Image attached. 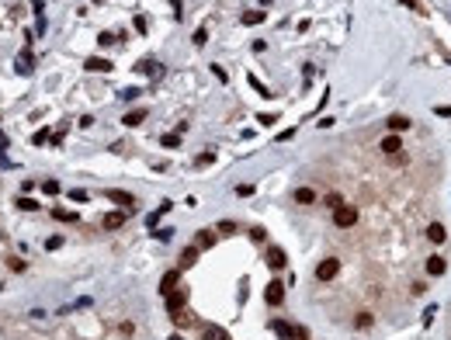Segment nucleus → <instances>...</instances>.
Returning a JSON list of instances; mask_svg holds the SVG:
<instances>
[{
  "label": "nucleus",
  "mask_w": 451,
  "mask_h": 340,
  "mask_svg": "<svg viewBox=\"0 0 451 340\" xmlns=\"http://www.w3.org/2000/svg\"><path fill=\"white\" fill-rule=\"evenodd\" d=\"M354 222H358V208H354V205H340V208H333V226L351 229Z\"/></svg>",
  "instance_id": "obj_1"
},
{
  "label": "nucleus",
  "mask_w": 451,
  "mask_h": 340,
  "mask_svg": "<svg viewBox=\"0 0 451 340\" xmlns=\"http://www.w3.org/2000/svg\"><path fill=\"white\" fill-rule=\"evenodd\" d=\"M337 274H340V261L337 257H326V261L316 264V281H333Z\"/></svg>",
  "instance_id": "obj_2"
},
{
  "label": "nucleus",
  "mask_w": 451,
  "mask_h": 340,
  "mask_svg": "<svg viewBox=\"0 0 451 340\" xmlns=\"http://www.w3.org/2000/svg\"><path fill=\"white\" fill-rule=\"evenodd\" d=\"M264 302H267V306H281V302H285V281H267Z\"/></svg>",
  "instance_id": "obj_3"
},
{
  "label": "nucleus",
  "mask_w": 451,
  "mask_h": 340,
  "mask_svg": "<svg viewBox=\"0 0 451 340\" xmlns=\"http://www.w3.org/2000/svg\"><path fill=\"white\" fill-rule=\"evenodd\" d=\"M264 261H267V268H271V271H281V268L288 264V257H285V250H281V247H271Z\"/></svg>",
  "instance_id": "obj_4"
},
{
  "label": "nucleus",
  "mask_w": 451,
  "mask_h": 340,
  "mask_svg": "<svg viewBox=\"0 0 451 340\" xmlns=\"http://www.w3.org/2000/svg\"><path fill=\"white\" fill-rule=\"evenodd\" d=\"M177 281H181V268H177V271H167V274H163V281H160V295L167 299L170 292H177Z\"/></svg>",
  "instance_id": "obj_5"
},
{
  "label": "nucleus",
  "mask_w": 451,
  "mask_h": 340,
  "mask_svg": "<svg viewBox=\"0 0 451 340\" xmlns=\"http://www.w3.org/2000/svg\"><path fill=\"white\" fill-rule=\"evenodd\" d=\"M125 219H129V212H125V208H118V212H108L101 222H104V229H122V226H125Z\"/></svg>",
  "instance_id": "obj_6"
},
{
  "label": "nucleus",
  "mask_w": 451,
  "mask_h": 340,
  "mask_svg": "<svg viewBox=\"0 0 451 340\" xmlns=\"http://www.w3.org/2000/svg\"><path fill=\"white\" fill-rule=\"evenodd\" d=\"M184 306H188V292H184V288H177V292L167 295V313H177V309H184Z\"/></svg>",
  "instance_id": "obj_7"
},
{
  "label": "nucleus",
  "mask_w": 451,
  "mask_h": 340,
  "mask_svg": "<svg viewBox=\"0 0 451 340\" xmlns=\"http://www.w3.org/2000/svg\"><path fill=\"white\" fill-rule=\"evenodd\" d=\"M108 198L118 205V208H125V212H132V208H136V198H132L129 191H108Z\"/></svg>",
  "instance_id": "obj_8"
},
{
  "label": "nucleus",
  "mask_w": 451,
  "mask_h": 340,
  "mask_svg": "<svg viewBox=\"0 0 451 340\" xmlns=\"http://www.w3.org/2000/svg\"><path fill=\"white\" fill-rule=\"evenodd\" d=\"M31 59H35V56H31V49H24V52L17 56V63H14V69H17L21 76H28V73L35 69V63H31Z\"/></svg>",
  "instance_id": "obj_9"
},
{
  "label": "nucleus",
  "mask_w": 451,
  "mask_h": 340,
  "mask_svg": "<svg viewBox=\"0 0 451 340\" xmlns=\"http://www.w3.org/2000/svg\"><path fill=\"white\" fill-rule=\"evenodd\" d=\"M216 240H219V236H216L212 229H198V236H195V247H198V250H209V247H216Z\"/></svg>",
  "instance_id": "obj_10"
},
{
  "label": "nucleus",
  "mask_w": 451,
  "mask_h": 340,
  "mask_svg": "<svg viewBox=\"0 0 451 340\" xmlns=\"http://www.w3.org/2000/svg\"><path fill=\"white\" fill-rule=\"evenodd\" d=\"M399 149H403V139H399V132H389V136L382 139V153H389V156H392V153H399Z\"/></svg>",
  "instance_id": "obj_11"
},
{
  "label": "nucleus",
  "mask_w": 451,
  "mask_h": 340,
  "mask_svg": "<svg viewBox=\"0 0 451 340\" xmlns=\"http://www.w3.org/2000/svg\"><path fill=\"white\" fill-rule=\"evenodd\" d=\"M445 271H448L445 257H438V254H434V257H427V274H431V278H441Z\"/></svg>",
  "instance_id": "obj_12"
},
{
  "label": "nucleus",
  "mask_w": 451,
  "mask_h": 340,
  "mask_svg": "<svg viewBox=\"0 0 451 340\" xmlns=\"http://www.w3.org/2000/svg\"><path fill=\"white\" fill-rule=\"evenodd\" d=\"M146 115H150V111H143V108H132L129 115H122V122H125L129 129H136V125H143V122H146Z\"/></svg>",
  "instance_id": "obj_13"
},
{
  "label": "nucleus",
  "mask_w": 451,
  "mask_h": 340,
  "mask_svg": "<svg viewBox=\"0 0 451 340\" xmlns=\"http://www.w3.org/2000/svg\"><path fill=\"white\" fill-rule=\"evenodd\" d=\"M139 73H150L153 80H160V76H163V66H160L156 59H143V63H139Z\"/></svg>",
  "instance_id": "obj_14"
},
{
  "label": "nucleus",
  "mask_w": 451,
  "mask_h": 340,
  "mask_svg": "<svg viewBox=\"0 0 451 340\" xmlns=\"http://www.w3.org/2000/svg\"><path fill=\"white\" fill-rule=\"evenodd\" d=\"M406 129H410L406 115H389V132H406Z\"/></svg>",
  "instance_id": "obj_15"
},
{
  "label": "nucleus",
  "mask_w": 451,
  "mask_h": 340,
  "mask_svg": "<svg viewBox=\"0 0 451 340\" xmlns=\"http://www.w3.org/2000/svg\"><path fill=\"white\" fill-rule=\"evenodd\" d=\"M427 240H431V243H445V240H448V233H445V226H441V222H434V226H427Z\"/></svg>",
  "instance_id": "obj_16"
},
{
  "label": "nucleus",
  "mask_w": 451,
  "mask_h": 340,
  "mask_svg": "<svg viewBox=\"0 0 451 340\" xmlns=\"http://www.w3.org/2000/svg\"><path fill=\"white\" fill-rule=\"evenodd\" d=\"M198 254H202V250H198L195 243H191V247H184V254H181V271H184V268H191V264L198 261Z\"/></svg>",
  "instance_id": "obj_17"
},
{
  "label": "nucleus",
  "mask_w": 451,
  "mask_h": 340,
  "mask_svg": "<svg viewBox=\"0 0 451 340\" xmlns=\"http://www.w3.org/2000/svg\"><path fill=\"white\" fill-rule=\"evenodd\" d=\"M239 21H243L246 28H253V24H260V21H264V10H243V14H239Z\"/></svg>",
  "instance_id": "obj_18"
},
{
  "label": "nucleus",
  "mask_w": 451,
  "mask_h": 340,
  "mask_svg": "<svg viewBox=\"0 0 451 340\" xmlns=\"http://www.w3.org/2000/svg\"><path fill=\"white\" fill-rule=\"evenodd\" d=\"M292 198H295L299 205H312V202H316V191H312V188H295V195H292Z\"/></svg>",
  "instance_id": "obj_19"
},
{
  "label": "nucleus",
  "mask_w": 451,
  "mask_h": 340,
  "mask_svg": "<svg viewBox=\"0 0 451 340\" xmlns=\"http://www.w3.org/2000/svg\"><path fill=\"white\" fill-rule=\"evenodd\" d=\"M170 320H174V327H191V323H195L188 309H177V313H170Z\"/></svg>",
  "instance_id": "obj_20"
},
{
  "label": "nucleus",
  "mask_w": 451,
  "mask_h": 340,
  "mask_svg": "<svg viewBox=\"0 0 451 340\" xmlns=\"http://www.w3.org/2000/svg\"><path fill=\"white\" fill-rule=\"evenodd\" d=\"M83 69H90V73H94V69L111 73V59H87V63H83Z\"/></svg>",
  "instance_id": "obj_21"
},
{
  "label": "nucleus",
  "mask_w": 451,
  "mask_h": 340,
  "mask_svg": "<svg viewBox=\"0 0 451 340\" xmlns=\"http://www.w3.org/2000/svg\"><path fill=\"white\" fill-rule=\"evenodd\" d=\"M271 330H274V334H278V337L292 340V323H285V320H274V323H271Z\"/></svg>",
  "instance_id": "obj_22"
},
{
  "label": "nucleus",
  "mask_w": 451,
  "mask_h": 340,
  "mask_svg": "<svg viewBox=\"0 0 451 340\" xmlns=\"http://www.w3.org/2000/svg\"><path fill=\"white\" fill-rule=\"evenodd\" d=\"M160 146H163V149H177V146H181V132H167V136L160 139Z\"/></svg>",
  "instance_id": "obj_23"
},
{
  "label": "nucleus",
  "mask_w": 451,
  "mask_h": 340,
  "mask_svg": "<svg viewBox=\"0 0 451 340\" xmlns=\"http://www.w3.org/2000/svg\"><path fill=\"white\" fill-rule=\"evenodd\" d=\"M31 142H35V146H49V142H52V132H49V129H38V132L31 136Z\"/></svg>",
  "instance_id": "obj_24"
},
{
  "label": "nucleus",
  "mask_w": 451,
  "mask_h": 340,
  "mask_svg": "<svg viewBox=\"0 0 451 340\" xmlns=\"http://www.w3.org/2000/svg\"><path fill=\"white\" fill-rule=\"evenodd\" d=\"M52 219H59V222H80V219H76V212H66V208H56V212H52Z\"/></svg>",
  "instance_id": "obj_25"
},
{
  "label": "nucleus",
  "mask_w": 451,
  "mask_h": 340,
  "mask_svg": "<svg viewBox=\"0 0 451 340\" xmlns=\"http://www.w3.org/2000/svg\"><path fill=\"white\" fill-rule=\"evenodd\" d=\"M202 340H229V337H226V330H219V327H205V337Z\"/></svg>",
  "instance_id": "obj_26"
},
{
  "label": "nucleus",
  "mask_w": 451,
  "mask_h": 340,
  "mask_svg": "<svg viewBox=\"0 0 451 340\" xmlns=\"http://www.w3.org/2000/svg\"><path fill=\"white\" fill-rule=\"evenodd\" d=\"M232 233H236V222H232V219H223V222H219V236H232Z\"/></svg>",
  "instance_id": "obj_27"
},
{
  "label": "nucleus",
  "mask_w": 451,
  "mask_h": 340,
  "mask_svg": "<svg viewBox=\"0 0 451 340\" xmlns=\"http://www.w3.org/2000/svg\"><path fill=\"white\" fill-rule=\"evenodd\" d=\"M17 208L21 212H38V202L35 198H17Z\"/></svg>",
  "instance_id": "obj_28"
},
{
  "label": "nucleus",
  "mask_w": 451,
  "mask_h": 340,
  "mask_svg": "<svg viewBox=\"0 0 451 340\" xmlns=\"http://www.w3.org/2000/svg\"><path fill=\"white\" fill-rule=\"evenodd\" d=\"M246 80H250V87H253V90H257V94H264V97H271V90H267V87H264V83H260V80H257V76H253V73H250V76H246Z\"/></svg>",
  "instance_id": "obj_29"
},
{
  "label": "nucleus",
  "mask_w": 451,
  "mask_h": 340,
  "mask_svg": "<svg viewBox=\"0 0 451 340\" xmlns=\"http://www.w3.org/2000/svg\"><path fill=\"white\" fill-rule=\"evenodd\" d=\"M139 94H143V90H139V87H125V90H122V101H136V97H139Z\"/></svg>",
  "instance_id": "obj_30"
},
{
  "label": "nucleus",
  "mask_w": 451,
  "mask_h": 340,
  "mask_svg": "<svg viewBox=\"0 0 451 340\" xmlns=\"http://www.w3.org/2000/svg\"><path fill=\"white\" fill-rule=\"evenodd\" d=\"M250 240H253V243H264V240H267V233H264L260 226H253V229H250Z\"/></svg>",
  "instance_id": "obj_31"
},
{
  "label": "nucleus",
  "mask_w": 451,
  "mask_h": 340,
  "mask_svg": "<svg viewBox=\"0 0 451 340\" xmlns=\"http://www.w3.org/2000/svg\"><path fill=\"white\" fill-rule=\"evenodd\" d=\"M160 215H163V212H160V208H156V212H150V215H146V226H150V233H153V229H156V222H160Z\"/></svg>",
  "instance_id": "obj_32"
},
{
  "label": "nucleus",
  "mask_w": 451,
  "mask_h": 340,
  "mask_svg": "<svg viewBox=\"0 0 451 340\" xmlns=\"http://www.w3.org/2000/svg\"><path fill=\"white\" fill-rule=\"evenodd\" d=\"M257 122H260V125H274V122H278V115H271V111H264V115H257Z\"/></svg>",
  "instance_id": "obj_33"
},
{
  "label": "nucleus",
  "mask_w": 451,
  "mask_h": 340,
  "mask_svg": "<svg viewBox=\"0 0 451 340\" xmlns=\"http://www.w3.org/2000/svg\"><path fill=\"white\" fill-rule=\"evenodd\" d=\"M212 160H216V153H202V156H198V160H195V167H209V163H212Z\"/></svg>",
  "instance_id": "obj_34"
},
{
  "label": "nucleus",
  "mask_w": 451,
  "mask_h": 340,
  "mask_svg": "<svg viewBox=\"0 0 451 340\" xmlns=\"http://www.w3.org/2000/svg\"><path fill=\"white\" fill-rule=\"evenodd\" d=\"M42 191H45V195H59V181H45Z\"/></svg>",
  "instance_id": "obj_35"
},
{
  "label": "nucleus",
  "mask_w": 451,
  "mask_h": 340,
  "mask_svg": "<svg viewBox=\"0 0 451 340\" xmlns=\"http://www.w3.org/2000/svg\"><path fill=\"white\" fill-rule=\"evenodd\" d=\"M59 247H63V236H49L45 240V250H59Z\"/></svg>",
  "instance_id": "obj_36"
},
{
  "label": "nucleus",
  "mask_w": 451,
  "mask_h": 340,
  "mask_svg": "<svg viewBox=\"0 0 451 340\" xmlns=\"http://www.w3.org/2000/svg\"><path fill=\"white\" fill-rule=\"evenodd\" d=\"M354 323H358L361 330H365V327H372V313H358V320H354Z\"/></svg>",
  "instance_id": "obj_37"
},
{
  "label": "nucleus",
  "mask_w": 451,
  "mask_h": 340,
  "mask_svg": "<svg viewBox=\"0 0 451 340\" xmlns=\"http://www.w3.org/2000/svg\"><path fill=\"white\" fill-rule=\"evenodd\" d=\"M292 340H309V330L305 327H292Z\"/></svg>",
  "instance_id": "obj_38"
},
{
  "label": "nucleus",
  "mask_w": 451,
  "mask_h": 340,
  "mask_svg": "<svg viewBox=\"0 0 451 340\" xmlns=\"http://www.w3.org/2000/svg\"><path fill=\"white\" fill-rule=\"evenodd\" d=\"M323 202L330 205V208H340V205H344V198H340V195H326V198H323Z\"/></svg>",
  "instance_id": "obj_39"
},
{
  "label": "nucleus",
  "mask_w": 451,
  "mask_h": 340,
  "mask_svg": "<svg viewBox=\"0 0 451 340\" xmlns=\"http://www.w3.org/2000/svg\"><path fill=\"white\" fill-rule=\"evenodd\" d=\"M70 198H73L76 205H83V202H87V191H80V188H73V191H70Z\"/></svg>",
  "instance_id": "obj_40"
},
{
  "label": "nucleus",
  "mask_w": 451,
  "mask_h": 340,
  "mask_svg": "<svg viewBox=\"0 0 451 340\" xmlns=\"http://www.w3.org/2000/svg\"><path fill=\"white\" fill-rule=\"evenodd\" d=\"M205 42H209V31L198 28V31H195V45H205Z\"/></svg>",
  "instance_id": "obj_41"
},
{
  "label": "nucleus",
  "mask_w": 451,
  "mask_h": 340,
  "mask_svg": "<svg viewBox=\"0 0 451 340\" xmlns=\"http://www.w3.org/2000/svg\"><path fill=\"white\" fill-rule=\"evenodd\" d=\"M236 195H239V198H246V195H253V184H239V188H236Z\"/></svg>",
  "instance_id": "obj_42"
},
{
  "label": "nucleus",
  "mask_w": 451,
  "mask_h": 340,
  "mask_svg": "<svg viewBox=\"0 0 451 340\" xmlns=\"http://www.w3.org/2000/svg\"><path fill=\"white\" fill-rule=\"evenodd\" d=\"M434 115H441V118H451V104H441V108H434Z\"/></svg>",
  "instance_id": "obj_43"
},
{
  "label": "nucleus",
  "mask_w": 451,
  "mask_h": 340,
  "mask_svg": "<svg viewBox=\"0 0 451 340\" xmlns=\"http://www.w3.org/2000/svg\"><path fill=\"white\" fill-rule=\"evenodd\" d=\"M132 24H136V31H146V17H143V14H136V21H132Z\"/></svg>",
  "instance_id": "obj_44"
},
{
  "label": "nucleus",
  "mask_w": 451,
  "mask_h": 340,
  "mask_svg": "<svg viewBox=\"0 0 451 340\" xmlns=\"http://www.w3.org/2000/svg\"><path fill=\"white\" fill-rule=\"evenodd\" d=\"M115 38H118V35H111V31H104V35H101V38H97V42H101V45H111V42H115Z\"/></svg>",
  "instance_id": "obj_45"
},
{
  "label": "nucleus",
  "mask_w": 451,
  "mask_h": 340,
  "mask_svg": "<svg viewBox=\"0 0 451 340\" xmlns=\"http://www.w3.org/2000/svg\"><path fill=\"white\" fill-rule=\"evenodd\" d=\"M153 236H156V240H170L174 233H170V229H153Z\"/></svg>",
  "instance_id": "obj_46"
},
{
  "label": "nucleus",
  "mask_w": 451,
  "mask_h": 340,
  "mask_svg": "<svg viewBox=\"0 0 451 340\" xmlns=\"http://www.w3.org/2000/svg\"><path fill=\"white\" fill-rule=\"evenodd\" d=\"M434 309H438V306H431V309L424 313V327H431V323H434Z\"/></svg>",
  "instance_id": "obj_47"
},
{
  "label": "nucleus",
  "mask_w": 451,
  "mask_h": 340,
  "mask_svg": "<svg viewBox=\"0 0 451 340\" xmlns=\"http://www.w3.org/2000/svg\"><path fill=\"white\" fill-rule=\"evenodd\" d=\"M212 73H216V80H223V83L229 80V76H226V69H223V66H216V63H212Z\"/></svg>",
  "instance_id": "obj_48"
},
{
  "label": "nucleus",
  "mask_w": 451,
  "mask_h": 340,
  "mask_svg": "<svg viewBox=\"0 0 451 340\" xmlns=\"http://www.w3.org/2000/svg\"><path fill=\"white\" fill-rule=\"evenodd\" d=\"M31 10H35V14L42 17V10H45V0H31Z\"/></svg>",
  "instance_id": "obj_49"
},
{
  "label": "nucleus",
  "mask_w": 451,
  "mask_h": 340,
  "mask_svg": "<svg viewBox=\"0 0 451 340\" xmlns=\"http://www.w3.org/2000/svg\"><path fill=\"white\" fill-rule=\"evenodd\" d=\"M403 3H406V7H413V10H420V3H417V0H403Z\"/></svg>",
  "instance_id": "obj_50"
},
{
  "label": "nucleus",
  "mask_w": 451,
  "mask_h": 340,
  "mask_svg": "<svg viewBox=\"0 0 451 340\" xmlns=\"http://www.w3.org/2000/svg\"><path fill=\"white\" fill-rule=\"evenodd\" d=\"M257 3H260V10H264V7H267V3H271V0H257Z\"/></svg>",
  "instance_id": "obj_51"
},
{
  "label": "nucleus",
  "mask_w": 451,
  "mask_h": 340,
  "mask_svg": "<svg viewBox=\"0 0 451 340\" xmlns=\"http://www.w3.org/2000/svg\"><path fill=\"white\" fill-rule=\"evenodd\" d=\"M90 3H104V0H90Z\"/></svg>",
  "instance_id": "obj_52"
},
{
  "label": "nucleus",
  "mask_w": 451,
  "mask_h": 340,
  "mask_svg": "<svg viewBox=\"0 0 451 340\" xmlns=\"http://www.w3.org/2000/svg\"><path fill=\"white\" fill-rule=\"evenodd\" d=\"M170 340H181V337H170Z\"/></svg>",
  "instance_id": "obj_53"
}]
</instances>
